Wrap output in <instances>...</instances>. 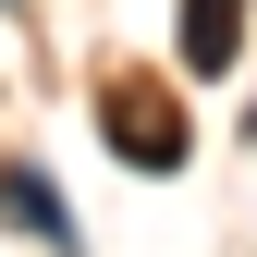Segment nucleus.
<instances>
[{"instance_id": "f257e3e1", "label": "nucleus", "mask_w": 257, "mask_h": 257, "mask_svg": "<svg viewBox=\"0 0 257 257\" xmlns=\"http://www.w3.org/2000/svg\"><path fill=\"white\" fill-rule=\"evenodd\" d=\"M98 110H110V147L135 159V172H184V110L159 98V86H110Z\"/></svg>"}, {"instance_id": "f03ea898", "label": "nucleus", "mask_w": 257, "mask_h": 257, "mask_svg": "<svg viewBox=\"0 0 257 257\" xmlns=\"http://www.w3.org/2000/svg\"><path fill=\"white\" fill-rule=\"evenodd\" d=\"M245 61V0H184V74H233Z\"/></svg>"}, {"instance_id": "7ed1b4c3", "label": "nucleus", "mask_w": 257, "mask_h": 257, "mask_svg": "<svg viewBox=\"0 0 257 257\" xmlns=\"http://www.w3.org/2000/svg\"><path fill=\"white\" fill-rule=\"evenodd\" d=\"M0 208H13V233H37L49 257H74V220H61V196H49V172H0Z\"/></svg>"}]
</instances>
